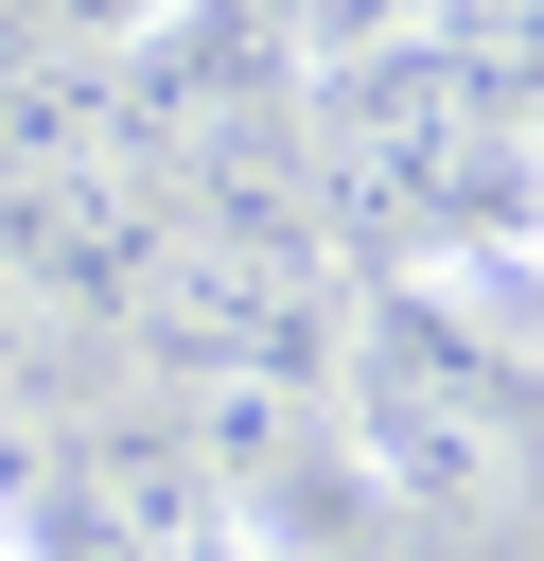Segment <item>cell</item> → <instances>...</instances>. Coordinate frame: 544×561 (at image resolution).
I'll list each match as a JSON object with an SVG mask.
<instances>
[{"instance_id": "obj_1", "label": "cell", "mask_w": 544, "mask_h": 561, "mask_svg": "<svg viewBox=\"0 0 544 561\" xmlns=\"http://www.w3.org/2000/svg\"><path fill=\"white\" fill-rule=\"evenodd\" d=\"M35 403H53V280L0 263V421H35Z\"/></svg>"}, {"instance_id": "obj_3", "label": "cell", "mask_w": 544, "mask_h": 561, "mask_svg": "<svg viewBox=\"0 0 544 561\" xmlns=\"http://www.w3.org/2000/svg\"><path fill=\"white\" fill-rule=\"evenodd\" d=\"M0 561H35V526H18V508H0Z\"/></svg>"}, {"instance_id": "obj_2", "label": "cell", "mask_w": 544, "mask_h": 561, "mask_svg": "<svg viewBox=\"0 0 544 561\" xmlns=\"http://www.w3.org/2000/svg\"><path fill=\"white\" fill-rule=\"evenodd\" d=\"M421 18H439V0H298L316 53H386V35H421Z\"/></svg>"}]
</instances>
